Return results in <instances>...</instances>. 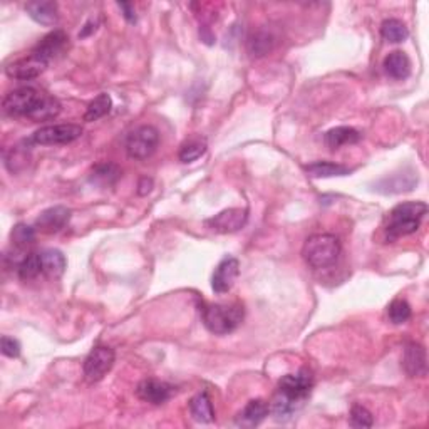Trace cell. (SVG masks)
I'll list each match as a JSON object with an SVG mask.
<instances>
[{"label":"cell","instance_id":"cell-1","mask_svg":"<svg viewBox=\"0 0 429 429\" xmlns=\"http://www.w3.org/2000/svg\"><path fill=\"white\" fill-rule=\"evenodd\" d=\"M313 387V378L309 369L287 374L278 383V392L273 397L271 411L277 421H287L300 402L305 401Z\"/></svg>","mask_w":429,"mask_h":429},{"label":"cell","instance_id":"cell-2","mask_svg":"<svg viewBox=\"0 0 429 429\" xmlns=\"http://www.w3.org/2000/svg\"><path fill=\"white\" fill-rule=\"evenodd\" d=\"M426 213L428 205L423 201H406L396 205L386 216V238L392 242L418 232Z\"/></svg>","mask_w":429,"mask_h":429},{"label":"cell","instance_id":"cell-3","mask_svg":"<svg viewBox=\"0 0 429 429\" xmlns=\"http://www.w3.org/2000/svg\"><path fill=\"white\" fill-rule=\"evenodd\" d=\"M201 321L211 334L225 335L233 332L243 321L242 304H203Z\"/></svg>","mask_w":429,"mask_h":429},{"label":"cell","instance_id":"cell-4","mask_svg":"<svg viewBox=\"0 0 429 429\" xmlns=\"http://www.w3.org/2000/svg\"><path fill=\"white\" fill-rule=\"evenodd\" d=\"M304 260L312 268H325L335 263L340 255V242L330 233H317L307 238L302 249Z\"/></svg>","mask_w":429,"mask_h":429},{"label":"cell","instance_id":"cell-5","mask_svg":"<svg viewBox=\"0 0 429 429\" xmlns=\"http://www.w3.org/2000/svg\"><path fill=\"white\" fill-rule=\"evenodd\" d=\"M44 94L46 92L37 91L35 87H19L11 91L4 97V111L11 116H25L30 119L44 99Z\"/></svg>","mask_w":429,"mask_h":429},{"label":"cell","instance_id":"cell-6","mask_svg":"<svg viewBox=\"0 0 429 429\" xmlns=\"http://www.w3.org/2000/svg\"><path fill=\"white\" fill-rule=\"evenodd\" d=\"M159 132L153 126H139L126 138V153L132 159H146L156 151Z\"/></svg>","mask_w":429,"mask_h":429},{"label":"cell","instance_id":"cell-7","mask_svg":"<svg viewBox=\"0 0 429 429\" xmlns=\"http://www.w3.org/2000/svg\"><path fill=\"white\" fill-rule=\"evenodd\" d=\"M114 361H116V354L111 347L108 346H97L87 354L86 361H84V378L89 383H97L104 378L109 371L113 369Z\"/></svg>","mask_w":429,"mask_h":429},{"label":"cell","instance_id":"cell-8","mask_svg":"<svg viewBox=\"0 0 429 429\" xmlns=\"http://www.w3.org/2000/svg\"><path fill=\"white\" fill-rule=\"evenodd\" d=\"M82 128L77 125H51L44 126L32 135V143L41 146L68 144L81 138Z\"/></svg>","mask_w":429,"mask_h":429},{"label":"cell","instance_id":"cell-9","mask_svg":"<svg viewBox=\"0 0 429 429\" xmlns=\"http://www.w3.org/2000/svg\"><path fill=\"white\" fill-rule=\"evenodd\" d=\"M249 222V210L245 208H228L218 215L208 218L205 225L216 233H235Z\"/></svg>","mask_w":429,"mask_h":429},{"label":"cell","instance_id":"cell-10","mask_svg":"<svg viewBox=\"0 0 429 429\" xmlns=\"http://www.w3.org/2000/svg\"><path fill=\"white\" fill-rule=\"evenodd\" d=\"M47 61L39 57L34 52H30L27 57L15 61V63L8 64L6 68V74L11 79H17V81H30V79L39 77L47 68Z\"/></svg>","mask_w":429,"mask_h":429},{"label":"cell","instance_id":"cell-11","mask_svg":"<svg viewBox=\"0 0 429 429\" xmlns=\"http://www.w3.org/2000/svg\"><path fill=\"white\" fill-rule=\"evenodd\" d=\"M238 273H240V263L233 256H227L216 265L213 277H211V289L215 294H227L235 284Z\"/></svg>","mask_w":429,"mask_h":429},{"label":"cell","instance_id":"cell-12","mask_svg":"<svg viewBox=\"0 0 429 429\" xmlns=\"http://www.w3.org/2000/svg\"><path fill=\"white\" fill-rule=\"evenodd\" d=\"M70 220V210L66 206H52L44 210L35 220V228L42 233H57L61 232Z\"/></svg>","mask_w":429,"mask_h":429},{"label":"cell","instance_id":"cell-13","mask_svg":"<svg viewBox=\"0 0 429 429\" xmlns=\"http://www.w3.org/2000/svg\"><path fill=\"white\" fill-rule=\"evenodd\" d=\"M136 394H138L141 401L159 406L165 404V402L173 396V387H171L170 384L158 381V379H144V381L138 384Z\"/></svg>","mask_w":429,"mask_h":429},{"label":"cell","instance_id":"cell-14","mask_svg":"<svg viewBox=\"0 0 429 429\" xmlns=\"http://www.w3.org/2000/svg\"><path fill=\"white\" fill-rule=\"evenodd\" d=\"M68 34L64 32V30H52L51 34H47L46 37L42 39L41 42L37 44V46L34 47V54H37L39 57H42L44 61H47V63H51L54 57H57L61 54V52L64 51L66 46H68Z\"/></svg>","mask_w":429,"mask_h":429},{"label":"cell","instance_id":"cell-15","mask_svg":"<svg viewBox=\"0 0 429 429\" xmlns=\"http://www.w3.org/2000/svg\"><path fill=\"white\" fill-rule=\"evenodd\" d=\"M402 367L409 378H419L426 374V351L419 344L411 342L404 349L402 356Z\"/></svg>","mask_w":429,"mask_h":429},{"label":"cell","instance_id":"cell-16","mask_svg":"<svg viewBox=\"0 0 429 429\" xmlns=\"http://www.w3.org/2000/svg\"><path fill=\"white\" fill-rule=\"evenodd\" d=\"M268 413H271V404L263 399H251L249 404L243 408V411L238 414L237 424L238 426H245V428H254L259 426L260 423L267 418Z\"/></svg>","mask_w":429,"mask_h":429},{"label":"cell","instance_id":"cell-17","mask_svg":"<svg viewBox=\"0 0 429 429\" xmlns=\"http://www.w3.org/2000/svg\"><path fill=\"white\" fill-rule=\"evenodd\" d=\"M384 70L391 79L394 81H402L408 79L411 74V59L408 54L402 51L391 52L386 59H384Z\"/></svg>","mask_w":429,"mask_h":429},{"label":"cell","instance_id":"cell-18","mask_svg":"<svg viewBox=\"0 0 429 429\" xmlns=\"http://www.w3.org/2000/svg\"><path fill=\"white\" fill-rule=\"evenodd\" d=\"M361 132L351 126H337L325 132V144L330 149H339L340 146L356 144L361 141Z\"/></svg>","mask_w":429,"mask_h":429},{"label":"cell","instance_id":"cell-19","mask_svg":"<svg viewBox=\"0 0 429 429\" xmlns=\"http://www.w3.org/2000/svg\"><path fill=\"white\" fill-rule=\"evenodd\" d=\"M25 11L37 24L54 25L57 22V4L56 2H29Z\"/></svg>","mask_w":429,"mask_h":429},{"label":"cell","instance_id":"cell-20","mask_svg":"<svg viewBox=\"0 0 429 429\" xmlns=\"http://www.w3.org/2000/svg\"><path fill=\"white\" fill-rule=\"evenodd\" d=\"M418 183V176L414 173L409 175H392L389 178H384L375 185V189L381 193H401V192H409L413 189L414 185Z\"/></svg>","mask_w":429,"mask_h":429},{"label":"cell","instance_id":"cell-21","mask_svg":"<svg viewBox=\"0 0 429 429\" xmlns=\"http://www.w3.org/2000/svg\"><path fill=\"white\" fill-rule=\"evenodd\" d=\"M189 413H192L193 419L198 423H211L215 419V411L211 406V399L208 392H200L189 401Z\"/></svg>","mask_w":429,"mask_h":429},{"label":"cell","instance_id":"cell-22","mask_svg":"<svg viewBox=\"0 0 429 429\" xmlns=\"http://www.w3.org/2000/svg\"><path fill=\"white\" fill-rule=\"evenodd\" d=\"M304 170L307 171L309 176L312 178H332V176H346L351 173L347 166L337 165L332 161H316L311 165L304 166Z\"/></svg>","mask_w":429,"mask_h":429},{"label":"cell","instance_id":"cell-23","mask_svg":"<svg viewBox=\"0 0 429 429\" xmlns=\"http://www.w3.org/2000/svg\"><path fill=\"white\" fill-rule=\"evenodd\" d=\"M41 262H42V272L49 277H61L68 267L66 256L63 251L59 250H44L41 251Z\"/></svg>","mask_w":429,"mask_h":429},{"label":"cell","instance_id":"cell-24","mask_svg":"<svg viewBox=\"0 0 429 429\" xmlns=\"http://www.w3.org/2000/svg\"><path fill=\"white\" fill-rule=\"evenodd\" d=\"M111 108H113L111 96L103 92V94L96 96L94 99H92L91 103L87 104L86 113H84V121H87V123L97 121V119L104 118L106 114L111 111Z\"/></svg>","mask_w":429,"mask_h":429},{"label":"cell","instance_id":"cell-25","mask_svg":"<svg viewBox=\"0 0 429 429\" xmlns=\"http://www.w3.org/2000/svg\"><path fill=\"white\" fill-rule=\"evenodd\" d=\"M206 139L201 138V136H194V138L185 141L181 144L178 158L181 163H192L194 159L201 158L203 154L206 153Z\"/></svg>","mask_w":429,"mask_h":429},{"label":"cell","instance_id":"cell-26","mask_svg":"<svg viewBox=\"0 0 429 429\" xmlns=\"http://www.w3.org/2000/svg\"><path fill=\"white\" fill-rule=\"evenodd\" d=\"M119 176H121V170H119L118 165H114V163H101V165H96L92 168V173H91V181L92 183L97 185H113L116 183L119 180Z\"/></svg>","mask_w":429,"mask_h":429},{"label":"cell","instance_id":"cell-27","mask_svg":"<svg viewBox=\"0 0 429 429\" xmlns=\"http://www.w3.org/2000/svg\"><path fill=\"white\" fill-rule=\"evenodd\" d=\"M381 35L387 42L399 44L408 39L409 30L404 22H401L399 19H386L381 25Z\"/></svg>","mask_w":429,"mask_h":429},{"label":"cell","instance_id":"cell-28","mask_svg":"<svg viewBox=\"0 0 429 429\" xmlns=\"http://www.w3.org/2000/svg\"><path fill=\"white\" fill-rule=\"evenodd\" d=\"M273 35L267 30H259L249 39V52L254 57H263L273 49Z\"/></svg>","mask_w":429,"mask_h":429},{"label":"cell","instance_id":"cell-29","mask_svg":"<svg viewBox=\"0 0 429 429\" xmlns=\"http://www.w3.org/2000/svg\"><path fill=\"white\" fill-rule=\"evenodd\" d=\"M17 272L22 280H32V278L39 277L42 272V262L41 254H29L20 260L17 265Z\"/></svg>","mask_w":429,"mask_h":429},{"label":"cell","instance_id":"cell-30","mask_svg":"<svg viewBox=\"0 0 429 429\" xmlns=\"http://www.w3.org/2000/svg\"><path fill=\"white\" fill-rule=\"evenodd\" d=\"M61 113V103L56 99L54 96L44 94V99L39 104V108L35 109V113L30 116L32 121H49V119H54L57 114Z\"/></svg>","mask_w":429,"mask_h":429},{"label":"cell","instance_id":"cell-31","mask_svg":"<svg viewBox=\"0 0 429 429\" xmlns=\"http://www.w3.org/2000/svg\"><path fill=\"white\" fill-rule=\"evenodd\" d=\"M411 316H413V312H411V305L406 302V300L396 299L389 304L387 317L392 324H396V325L406 324V322L411 318Z\"/></svg>","mask_w":429,"mask_h":429},{"label":"cell","instance_id":"cell-32","mask_svg":"<svg viewBox=\"0 0 429 429\" xmlns=\"http://www.w3.org/2000/svg\"><path fill=\"white\" fill-rule=\"evenodd\" d=\"M11 240L17 247V249L27 247L29 243H32L35 240V230L25 223L15 225L14 230H12V233H11Z\"/></svg>","mask_w":429,"mask_h":429},{"label":"cell","instance_id":"cell-33","mask_svg":"<svg viewBox=\"0 0 429 429\" xmlns=\"http://www.w3.org/2000/svg\"><path fill=\"white\" fill-rule=\"evenodd\" d=\"M349 423L352 428H371L374 424L373 414L367 411L364 406L354 404L351 409V416H349Z\"/></svg>","mask_w":429,"mask_h":429},{"label":"cell","instance_id":"cell-34","mask_svg":"<svg viewBox=\"0 0 429 429\" xmlns=\"http://www.w3.org/2000/svg\"><path fill=\"white\" fill-rule=\"evenodd\" d=\"M0 349H2V354L7 357H12V359H15V357L20 356V342L14 337H8V335H4L2 339H0Z\"/></svg>","mask_w":429,"mask_h":429},{"label":"cell","instance_id":"cell-35","mask_svg":"<svg viewBox=\"0 0 429 429\" xmlns=\"http://www.w3.org/2000/svg\"><path fill=\"white\" fill-rule=\"evenodd\" d=\"M118 7L121 8L123 12H125V19L128 20V22H131V24H135L136 22V11H135V6H132V4H126V2H123V4H118Z\"/></svg>","mask_w":429,"mask_h":429},{"label":"cell","instance_id":"cell-36","mask_svg":"<svg viewBox=\"0 0 429 429\" xmlns=\"http://www.w3.org/2000/svg\"><path fill=\"white\" fill-rule=\"evenodd\" d=\"M138 193L143 197V194H148L149 192H151L153 188V180L151 178H143L139 181V187H138Z\"/></svg>","mask_w":429,"mask_h":429},{"label":"cell","instance_id":"cell-37","mask_svg":"<svg viewBox=\"0 0 429 429\" xmlns=\"http://www.w3.org/2000/svg\"><path fill=\"white\" fill-rule=\"evenodd\" d=\"M94 30H96V22L94 20L87 22V24L84 25V29L81 30V34H79V37H87V35H89L91 32H94Z\"/></svg>","mask_w":429,"mask_h":429}]
</instances>
